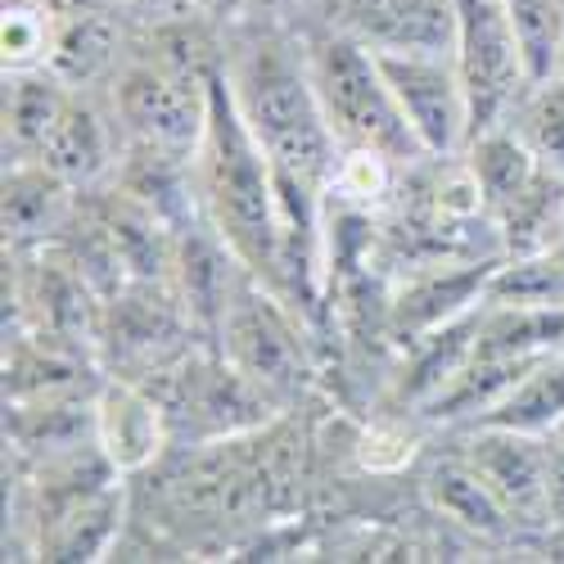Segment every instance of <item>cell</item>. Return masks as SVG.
Returning <instances> with one entry per match:
<instances>
[{
    "label": "cell",
    "mask_w": 564,
    "mask_h": 564,
    "mask_svg": "<svg viewBox=\"0 0 564 564\" xmlns=\"http://www.w3.org/2000/svg\"><path fill=\"white\" fill-rule=\"evenodd\" d=\"M51 32L41 23V10H6V68L14 73H32L36 64L51 59Z\"/></svg>",
    "instance_id": "cell-24"
},
{
    "label": "cell",
    "mask_w": 564,
    "mask_h": 564,
    "mask_svg": "<svg viewBox=\"0 0 564 564\" xmlns=\"http://www.w3.org/2000/svg\"><path fill=\"white\" fill-rule=\"evenodd\" d=\"M113 109L122 127L135 135V145L195 159L208 122V86L181 82L159 64H131L113 82Z\"/></svg>",
    "instance_id": "cell-8"
},
{
    "label": "cell",
    "mask_w": 564,
    "mask_h": 564,
    "mask_svg": "<svg viewBox=\"0 0 564 564\" xmlns=\"http://www.w3.org/2000/svg\"><path fill=\"white\" fill-rule=\"evenodd\" d=\"M488 303H514V307H546L564 312V235L555 245L510 258L488 280Z\"/></svg>",
    "instance_id": "cell-19"
},
{
    "label": "cell",
    "mask_w": 564,
    "mask_h": 564,
    "mask_svg": "<svg viewBox=\"0 0 564 564\" xmlns=\"http://www.w3.org/2000/svg\"><path fill=\"white\" fill-rule=\"evenodd\" d=\"M217 339H221V357L275 402L294 398L307 384V348L290 316V299H280L271 285H262L253 271L235 280Z\"/></svg>",
    "instance_id": "cell-4"
},
{
    "label": "cell",
    "mask_w": 564,
    "mask_h": 564,
    "mask_svg": "<svg viewBox=\"0 0 564 564\" xmlns=\"http://www.w3.org/2000/svg\"><path fill=\"white\" fill-rule=\"evenodd\" d=\"M501 262H465V267H443L434 262L430 271H420L411 285L393 299L389 307V330L402 344H420L425 335L443 330L447 321H456L460 312H469L475 303H484L488 280Z\"/></svg>",
    "instance_id": "cell-12"
},
{
    "label": "cell",
    "mask_w": 564,
    "mask_h": 564,
    "mask_svg": "<svg viewBox=\"0 0 564 564\" xmlns=\"http://www.w3.org/2000/svg\"><path fill=\"white\" fill-rule=\"evenodd\" d=\"M113 51H118V28L96 10H77L68 23L55 28L45 73H55L64 86L77 90L86 82H96L113 64Z\"/></svg>",
    "instance_id": "cell-18"
},
{
    "label": "cell",
    "mask_w": 564,
    "mask_h": 564,
    "mask_svg": "<svg viewBox=\"0 0 564 564\" xmlns=\"http://www.w3.org/2000/svg\"><path fill=\"white\" fill-rule=\"evenodd\" d=\"M280 6H285V0H249V14H271Z\"/></svg>",
    "instance_id": "cell-25"
},
{
    "label": "cell",
    "mask_w": 564,
    "mask_h": 564,
    "mask_svg": "<svg viewBox=\"0 0 564 564\" xmlns=\"http://www.w3.org/2000/svg\"><path fill=\"white\" fill-rule=\"evenodd\" d=\"M191 163L199 204L221 245L245 271L285 299V230H280L275 167L230 96L226 64L208 82V122Z\"/></svg>",
    "instance_id": "cell-1"
},
{
    "label": "cell",
    "mask_w": 564,
    "mask_h": 564,
    "mask_svg": "<svg viewBox=\"0 0 564 564\" xmlns=\"http://www.w3.org/2000/svg\"><path fill=\"white\" fill-rule=\"evenodd\" d=\"M460 456L497 492L514 529H546V438L501 425H469L460 438Z\"/></svg>",
    "instance_id": "cell-9"
},
{
    "label": "cell",
    "mask_w": 564,
    "mask_h": 564,
    "mask_svg": "<svg viewBox=\"0 0 564 564\" xmlns=\"http://www.w3.org/2000/svg\"><path fill=\"white\" fill-rule=\"evenodd\" d=\"M546 438H551V443H555V447H564V420H560V425H555V430H551V434H546Z\"/></svg>",
    "instance_id": "cell-26"
},
{
    "label": "cell",
    "mask_w": 564,
    "mask_h": 564,
    "mask_svg": "<svg viewBox=\"0 0 564 564\" xmlns=\"http://www.w3.org/2000/svg\"><path fill=\"white\" fill-rule=\"evenodd\" d=\"M90 438H96V447L109 456L118 475H135V469L154 465L172 430H167V411L154 393L113 380L100 389L96 406H90Z\"/></svg>",
    "instance_id": "cell-11"
},
{
    "label": "cell",
    "mask_w": 564,
    "mask_h": 564,
    "mask_svg": "<svg viewBox=\"0 0 564 564\" xmlns=\"http://www.w3.org/2000/svg\"><path fill=\"white\" fill-rule=\"evenodd\" d=\"M398 109L430 159H452L469 145V100L456 55L434 51H375Z\"/></svg>",
    "instance_id": "cell-6"
},
{
    "label": "cell",
    "mask_w": 564,
    "mask_h": 564,
    "mask_svg": "<svg viewBox=\"0 0 564 564\" xmlns=\"http://www.w3.org/2000/svg\"><path fill=\"white\" fill-rule=\"evenodd\" d=\"M226 82L275 172L303 181L316 195L335 185L344 145L321 113L303 45L280 32H253L226 59Z\"/></svg>",
    "instance_id": "cell-2"
},
{
    "label": "cell",
    "mask_w": 564,
    "mask_h": 564,
    "mask_svg": "<svg viewBox=\"0 0 564 564\" xmlns=\"http://www.w3.org/2000/svg\"><path fill=\"white\" fill-rule=\"evenodd\" d=\"M68 90L55 73H19L14 90H10V135H14V145L28 150V154H41L45 145V135H51L64 100H68Z\"/></svg>",
    "instance_id": "cell-22"
},
{
    "label": "cell",
    "mask_w": 564,
    "mask_h": 564,
    "mask_svg": "<svg viewBox=\"0 0 564 564\" xmlns=\"http://www.w3.org/2000/svg\"><path fill=\"white\" fill-rule=\"evenodd\" d=\"M303 55H307V77L321 100V113L344 150L384 154L398 167H415L420 159H430L406 113L398 109L370 45L321 28L303 41Z\"/></svg>",
    "instance_id": "cell-3"
},
{
    "label": "cell",
    "mask_w": 564,
    "mask_h": 564,
    "mask_svg": "<svg viewBox=\"0 0 564 564\" xmlns=\"http://www.w3.org/2000/svg\"><path fill=\"white\" fill-rule=\"evenodd\" d=\"M118 520H122V492L105 484L41 524V555L45 560H100L109 542L118 538Z\"/></svg>",
    "instance_id": "cell-15"
},
{
    "label": "cell",
    "mask_w": 564,
    "mask_h": 564,
    "mask_svg": "<svg viewBox=\"0 0 564 564\" xmlns=\"http://www.w3.org/2000/svg\"><path fill=\"white\" fill-rule=\"evenodd\" d=\"M510 127L529 140V150L542 163L564 172V73L529 86L524 100L514 105V122Z\"/></svg>",
    "instance_id": "cell-23"
},
{
    "label": "cell",
    "mask_w": 564,
    "mask_h": 564,
    "mask_svg": "<svg viewBox=\"0 0 564 564\" xmlns=\"http://www.w3.org/2000/svg\"><path fill=\"white\" fill-rule=\"evenodd\" d=\"M321 28L370 51L456 55V0H321Z\"/></svg>",
    "instance_id": "cell-10"
},
{
    "label": "cell",
    "mask_w": 564,
    "mask_h": 564,
    "mask_svg": "<svg viewBox=\"0 0 564 564\" xmlns=\"http://www.w3.org/2000/svg\"><path fill=\"white\" fill-rule=\"evenodd\" d=\"M36 159L68 185H96L113 163V140H109V127L96 113V105H86L82 96L68 90V100H64Z\"/></svg>",
    "instance_id": "cell-13"
},
{
    "label": "cell",
    "mask_w": 564,
    "mask_h": 564,
    "mask_svg": "<svg viewBox=\"0 0 564 564\" xmlns=\"http://www.w3.org/2000/svg\"><path fill=\"white\" fill-rule=\"evenodd\" d=\"M560 420H564V348L546 352L524 380L479 420V425H501V430L546 438Z\"/></svg>",
    "instance_id": "cell-17"
},
{
    "label": "cell",
    "mask_w": 564,
    "mask_h": 564,
    "mask_svg": "<svg viewBox=\"0 0 564 564\" xmlns=\"http://www.w3.org/2000/svg\"><path fill=\"white\" fill-rule=\"evenodd\" d=\"M456 68L469 100V140L501 127L524 100L529 73L501 0H456Z\"/></svg>",
    "instance_id": "cell-5"
},
{
    "label": "cell",
    "mask_w": 564,
    "mask_h": 564,
    "mask_svg": "<svg viewBox=\"0 0 564 564\" xmlns=\"http://www.w3.org/2000/svg\"><path fill=\"white\" fill-rule=\"evenodd\" d=\"M425 497L438 514H447L452 524L479 533V538H506L514 529L506 506L497 501V492L479 479V469L469 465L460 452L452 460H438L425 475Z\"/></svg>",
    "instance_id": "cell-14"
},
{
    "label": "cell",
    "mask_w": 564,
    "mask_h": 564,
    "mask_svg": "<svg viewBox=\"0 0 564 564\" xmlns=\"http://www.w3.org/2000/svg\"><path fill=\"white\" fill-rule=\"evenodd\" d=\"M68 226V181H59L45 163L19 167L6 181V230L14 240L51 235Z\"/></svg>",
    "instance_id": "cell-20"
},
{
    "label": "cell",
    "mask_w": 564,
    "mask_h": 564,
    "mask_svg": "<svg viewBox=\"0 0 564 564\" xmlns=\"http://www.w3.org/2000/svg\"><path fill=\"white\" fill-rule=\"evenodd\" d=\"M465 154H469V172H475V181H479L488 217H497L542 167V159L529 150V140L514 127H506V122L492 127V131H479L465 145Z\"/></svg>",
    "instance_id": "cell-16"
},
{
    "label": "cell",
    "mask_w": 564,
    "mask_h": 564,
    "mask_svg": "<svg viewBox=\"0 0 564 564\" xmlns=\"http://www.w3.org/2000/svg\"><path fill=\"white\" fill-rule=\"evenodd\" d=\"M520 41L529 86L546 82L564 64V0H501Z\"/></svg>",
    "instance_id": "cell-21"
},
{
    "label": "cell",
    "mask_w": 564,
    "mask_h": 564,
    "mask_svg": "<svg viewBox=\"0 0 564 564\" xmlns=\"http://www.w3.org/2000/svg\"><path fill=\"white\" fill-rule=\"evenodd\" d=\"M163 411L172 434H195L199 443H217L267 425L275 398L245 380L226 357H208L185 361L172 375V398L163 402Z\"/></svg>",
    "instance_id": "cell-7"
}]
</instances>
